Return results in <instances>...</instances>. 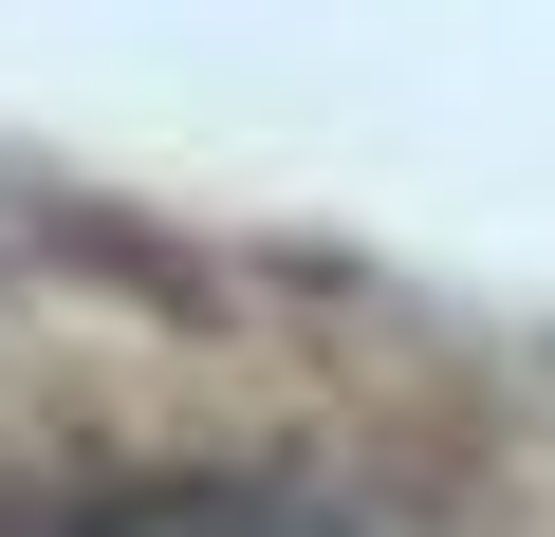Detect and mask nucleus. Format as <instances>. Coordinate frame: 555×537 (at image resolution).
Masks as SVG:
<instances>
[{
  "label": "nucleus",
  "instance_id": "1",
  "mask_svg": "<svg viewBox=\"0 0 555 537\" xmlns=\"http://www.w3.org/2000/svg\"><path fill=\"white\" fill-rule=\"evenodd\" d=\"M0 537H555V316L38 204L0 222Z\"/></svg>",
  "mask_w": 555,
  "mask_h": 537
}]
</instances>
